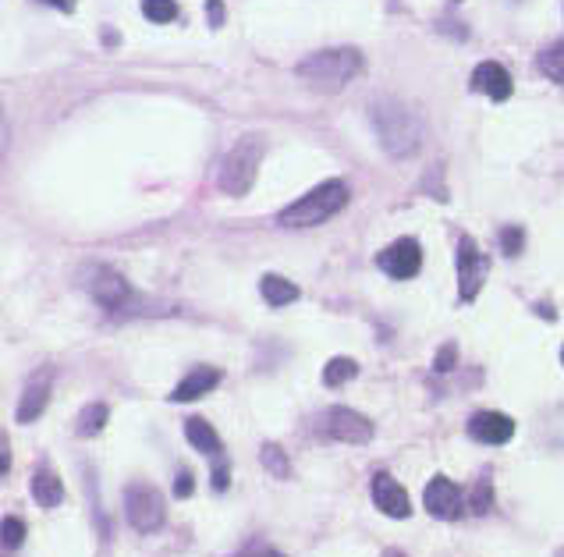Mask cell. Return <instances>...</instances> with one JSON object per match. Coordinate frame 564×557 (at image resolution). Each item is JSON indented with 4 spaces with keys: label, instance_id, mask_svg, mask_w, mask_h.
Listing matches in <instances>:
<instances>
[{
    "label": "cell",
    "instance_id": "6da1fadb",
    "mask_svg": "<svg viewBox=\"0 0 564 557\" xmlns=\"http://www.w3.org/2000/svg\"><path fill=\"white\" fill-rule=\"evenodd\" d=\"M373 125L376 135L384 142V150L391 157H412L423 146V121L398 100H380L373 107Z\"/></svg>",
    "mask_w": 564,
    "mask_h": 557
},
{
    "label": "cell",
    "instance_id": "7a4b0ae2",
    "mask_svg": "<svg viewBox=\"0 0 564 557\" xmlns=\"http://www.w3.org/2000/svg\"><path fill=\"white\" fill-rule=\"evenodd\" d=\"M362 71V54L355 47L320 50V54L306 57L298 64V79H306L320 93H337Z\"/></svg>",
    "mask_w": 564,
    "mask_h": 557
},
{
    "label": "cell",
    "instance_id": "3957f363",
    "mask_svg": "<svg viewBox=\"0 0 564 557\" xmlns=\"http://www.w3.org/2000/svg\"><path fill=\"white\" fill-rule=\"evenodd\" d=\"M345 206H348V185L334 178V181L316 185L313 192H306V196L298 199V203H291L288 210H281L277 224H281V228H316V224L330 220L334 213L345 210Z\"/></svg>",
    "mask_w": 564,
    "mask_h": 557
},
{
    "label": "cell",
    "instance_id": "277c9868",
    "mask_svg": "<svg viewBox=\"0 0 564 557\" xmlns=\"http://www.w3.org/2000/svg\"><path fill=\"white\" fill-rule=\"evenodd\" d=\"M263 150H267V142L259 139V135H245L231 146V153L224 157L217 174V185L228 196H245L252 189V181H256L259 171V160H263Z\"/></svg>",
    "mask_w": 564,
    "mask_h": 557
},
{
    "label": "cell",
    "instance_id": "5b68a950",
    "mask_svg": "<svg viewBox=\"0 0 564 557\" xmlns=\"http://www.w3.org/2000/svg\"><path fill=\"white\" fill-rule=\"evenodd\" d=\"M86 291L93 295V302H100L107 313H132V284L125 281V277L118 274V270L110 267H93L86 274Z\"/></svg>",
    "mask_w": 564,
    "mask_h": 557
},
{
    "label": "cell",
    "instance_id": "8992f818",
    "mask_svg": "<svg viewBox=\"0 0 564 557\" xmlns=\"http://www.w3.org/2000/svg\"><path fill=\"white\" fill-rule=\"evenodd\" d=\"M125 515L139 533H157L164 526V501L153 487L135 483V487L125 490Z\"/></svg>",
    "mask_w": 564,
    "mask_h": 557
},
{
    "label": "cell",
    "instance_id": "52a82bcc",
    "mask_svg": "<svg viewBox=\"0 0 564 557\" xmlns=\"http://www.w3.org/2000/svg\"><path fill=\"white\" fill-rule=\"evenodd\" d=\"M320 433L330 440H345V444H366L373 437V423L352 408H330L320 416Z\"/></svg>",
    "mask_w": 564,
    "mask_h": 557
},
{
    "label": "cell",
    "instance_id": "ba28073f",
    "mask_svg": "<svg viewBox=\"0 0 564 557\" xmlns=\"http://www.w3.org/2000/svg\"><path fill=\"white\" fill-rule=\"evenodd\" d=\"M486 281V256L469 235L458 242V299L472 302Z\"/></svg>",
    "mask_w": 564,
    "mask_h": 557
},
{
    "label": "cell",
    "instance_id": "9c48e42d",
    "mask_svg": "<svg viewBox=\"0 0 564 557\" xmlns=\"http://www.w3.org/2000/svg\"><path fill=\"white\" fill-rule=\"evenodd\" d=\"M380 270L394 277V281H408V277H416L419 267H423V249H419L416 238H398L394 245H387L380 256H376Z\"/></svg>",
    "mask_w": 564,
    "mask_h": 557
},
{
    "label": "cell",
    "instance_id": "30bf717a",
    "mask_svg": "<svg viewBox=\"0 0 564 557\" xmlns=\"http://www.w3.org/2000/svg\"><path fill=\"white\" fill-rule=\"evenodd\" d=\"M423 504H426V511H430L433 518H447V522L465 511L462 490H458V483H451L447 476H433L430 479V487H426V494H423Z\"/></svg>",
    "mask_w": 564,
    "mask_h": 557
},
{
    "label": "cell",
    "instance_id": "8fae6325",
    "mask_svg": "<svg viewBox=\"0 0 564 557\" xmlns=\"http://www.w3.org/2000/svg\"><path fill=\"white\" fill-rule=\"evenodd\" d=\"M373 504L391 518L412 515V501H408L405 487L394 476H387V472H376L373 476Z\"/></svg>",
    "mask_w": 564,
    "mask_h": 557
},
{
    "label": "cell",
    "instance_id": "7c38bea8",
    "mask_svg": "<svg viewBox=\"0 0 564 557\" xmlns=\"http://www.w3.org/2000/svg\"><path fill=\"white\" fill-rule=\"evenodd\" d=\"M469 86L476 89V93H486L494 103H504L511 96V89H515V82H511L508 68L497 61H483L476 71H472Z\"/></svg>",
    "mask_w": 564,
    "mask_h": 557
},
{
    "label": "cell",
    "instance_id": "4fadbf2b",
    "mask_svg": "<svg viewBox=\"0 0 564 557\" xmlns=\"http://www.w3.org/2000/svg\"><path fill=\"white\" fill-rule=\"evenodd\" d=\"M469 433L479 444H508L515 437V419L501 416V412H476L469 419Z\"/></svg>",
    "mask_w": 564,
    "mask_h": 557
},
{
    "label": "cell",
    "instance_id": "5bb4252c",
    "mask_svg": "<svg viewBox=\"0 0 564 557\" xmlns=\"http://www.w3.org/2000/svg\"><path fill=\"white\" fill-rule=\"evenodd\" d=\"M47 401H50V373H43L40 369V373L25 384L22 398H18V408H15L18 423H36V419L43 416Z\"/></svg>",
    "mask_w": 564,
    "mask_h": 557
},
{
    "label": "cell",
    "instance_id": "9a60e30c",
    "mask_svg": "<svg viewBox=\"0 0 564 557\" xmlns=\"http://www.w3.org/2000/svg\"><path fill=\"white\" fill-rule=\"evenodd\" d=\"M217 384H220V369H213V366H196V369H192V373H188V377L181 380V384L171 391V401H196V398H203V394H210Z\"/></svg>",
    "mask_w": 564,
    "mask_h": 557
},
{
    "label": "cell",
    "instance_id": "2e32d148",
    "mask_svg": "<svg viewBox=\"0 0 564 557\" xmlns=\"http://www.w3.org/2000/svg\"><path fill=\"white\" fill-rule=\"evenodd\" d=\"M32 501L40 508H57L64 501V483L54 469H36V476H32Z\"/></svg>",
    "mask_w": 564,
    "mask_h": 557
},
{
    "label": "cell",
    "instance_id": "e0dca14e",
    "mask_svg": "<svg viewBox=\"0 0 564 557\" xmlns=\"http://www.w3.org/2000/svg\"><path fill=\"white\" fill-rule=\"evenodd\" d=\"M185 437H188V444L196 451H203V455H217L220 451V437H217V430H213L206 419H199V416H192L185 423Z\"/></svg>",
    "mask_w": 564,
    "mask_h": 557
},
{
    "label": "cell",
    "instance_id": "ac0fdd59",
    "mask_svg": "<svg viewBox=\"0 0 564 557\" xmlns=\"http://www.w3.org/2000/svg\"><path fill=\"white\" fill-rule=\"evenodd\" d=\"M259 291H263V299L270 302V306H291V302L302 295V291L295 288L291 281H284V277L277 274H267L263 281H259Z\"/></svg>",
    "mask_w": 564,
    "mask_h": 557
},
{
    "label": "cell",
    "instance_id": "d6986e66",
    "mask_svg": "<svg viewBox=\"0 0 564 557\" xmlns=\"http://www.w3.org/2000/svg\"><path fill=\"white\" fill-rule=\"evenodd\" d=\"M107 419H110V408L103 405V401H93V405L82 408L79 419H75V433H79V437H96V433L107 426Z\"/></svg>",
    "mask_w": 564,
    "mask_h": 557
},
{
    "label": "cell",
    "instance_id": "ffe728a7",
    "mask_svg": "<svg viewBox=\"0 0 564 557\" xmlns=\"http://www.w3.org/2000/svg\"><path fill=\"white\" fill-rule=\"evenodd\" d=\"M355 377H359V362L348 359V355H337V359H330L327 366H323V384L327 387H341Z\"/></svg>",
    "mask_w": 564,
    "mask_h": 557
},
{
    "label": "cell",
    "instance_id": "44dd1931",
    "mask_svg": "<svg viewBox=\"0 0 564 557\" xmlns=\"http://www.w3.org/2000/svg\"><path fill=\"white\" fill-rule=\"evenodd\" d=\"M540 71L547 75V79L561 82L564 86V40L561 43H550L547 50L540 54Z\"/></svg>",
    "mask_w": 564,
    "mask_h": 557
},
{
    "label": "cell",
    "instance_id": "7402d4cb",
    "mask_svg": "<svg viewBox=\"0 0 564 557\" xmlns=\"http://www.w3.org/2000/svg\"><path fill=\"white\" fill-rule=\"evenodd\" d=\"M142 15H146L149 22L167 25L178 18V4H174V0H142Z\"/></svg>",
    "mask_w": 564,
    "mask_h": 557
},
{
    "label": "cell",
    "instance_id": "603a6c76",
    "mask_svg": "<svg viewBox=\"0 0 564 557\" xmlns=\"http://www.w3.org/2000/svg\"><path fill=\"white\" fill-rule=\"evenodd\" d=\"M490 508H494V487H490V479L483 476L469 494V511L472 515H486Z\"/></svg>",
    "mask_w": 564,
    "mask_h": 557
},
{
    "label": "cell",
    "instance_id": "cb8c5ba5",
    "mask_svg": "<svg viewBox=\"0 0 564 557\" xmlns=\"http://www.w3.org/2000/svg\"><path fill=\"white\" fill-rule=\"evenodd\" d=\"M259 458H263V469L274 472V476H288V458H284V451L277 448V444H263V451H259Z\"/></svg>",
    "mask_w": 564,
    "mask_h": 557
},
{
    "label": "cell",
    "instance_id": "d4e9b609",
    "mask_svg": "<svg viewBox=\"0 0 564 557\" xmlns=\"http://www.w3.org/2000/svg\"><path fill=\"white\" fill-rule=\"evenodd\" d=\"M25 540V522L18 515L4 518V550H18Z\"/></svg>",
    "mask_w": 564,
    "mask_h": 557
},
{
    "label": "cell",
    "instance_id": "484cf974",
    "mask_svg": "<svg viewBox=\"0 0 564 557\" xmlns=\"http://www.w3.org/2000/svg\"><path fill=\"white\" fill-rule=\"evenodd\" d=\"M522 245H525V231H522V228H504V231H501V249H504V256H518V252H522Z\"/></svg>",
    "mask_w": 564,
    "mask_h": 557
},
{
    "label": "cell",
    "instance_id": "4316f807",
    "mask_svg": "<svg viewBox=\"0 0 564 557\" xmlns=\"http://www.w3.org/2000/svg\"><path fill=\"white\" fill-rule=\"evenodd\" d=\"M455 362H458V348L444 345L437 352V359H433V369H437V373H447V369H455Z\"/></svg>",
    "mask_w": 564,
    "mask_h": 557
},
{
    "label": "cell",
    "instance_id": "83f0119b",
    "mask_svg": "<svg viewBox=\"0 0 564 557\" xmlns=\"http://www.w3.org/2000/svg\"><path fill=\"white\" fill-rule=\"evenodd\" d=\"M192 490H196V476H192L188 469H181L178 479H174V497H188Z\"/></svg>",
    "mask_w": 564,
    "mask_h": 557
},
{
    "label": "cell",
    "instance_id": "f1b7e54d",
    "mask_svg": "<svg viewBox=\"0 0 564 557\" xmlns=\"http://www.w3.org/2000/svg\"><path fill=\"white\" fill-rule=\"evenodd\" d=\"M228 483H231L228 462H220L217 469H213V490H217V494H224V490H228Z\"/></svg>",
    "mask_w": 564,
    "mask_h": 557
},
{
    "label": "cell",
    "instance_id": "f546056e",
    "mask_svg": "<svg viewBox=\"0 0 564 557\" xmlns=\"http://www.w3.org/2000/svg\"><path fill=\"white\" fill-rule=\"evenodd\" d=\"M206 18H210L213 29L224 25V0H206Z\"/></svg>",
    "mask_w": 564,
    "mask_h": 557
},
{
    "label": "cell",
    "instance_id": "4dcf8cb0",
    "mask_svg": "<svg viewBox=\"0 0 564 557\" xmlns=\"http://www.w3.org/2000/svg\"><path fill=\"white\" fill-rule=\"evenodd\" d=\"M242 557H284V554H277L274 547H252V550H245Z\"/></svg>",
    "mask_w": 564,
    "mask_h": 557
},
{
    "label": "cell",
    "instance_id": "1f68e13d",
    "mask_svg": "<svg viewBox=\"0 0 564 557\" xmlns=\"http://www.w3.org/2000/svg\"><path fill=\"white\" fill-rule=\"evenodd\" d=\"M43 4H54L57 11H75V0H43Z\"/></svg>",
    "mask_w": 564,
    "mask_h": 557
},
{
    "label": "cell",
    "instance_id": "d6a6232c",
    "mask_svg": "<svg viewBox=\"0 0 564 557\" xmlns=\"http://www.w3.org/2000/svg\"><path fill=\"white\" fill-rule=\"evenodd\" d=\"M387 557H401V554H398V550H387Z\"/></svg>",
    "mask_w": 564,
    "mask_h": 557
},
{
    "label": "cell",
    "instance_id": "836d02e7",
    "mask_svg": "<svg viewBox=\"0 0 564 557\" xmlns=\"http://www.w3.org/2000/svg\"><path fill=\"white\" fill-rule=\"evenodd\" d=\"M561 362H564V348H561Z\"/></svg>",
    "mask_w": 564,
    "mask_h": 557
}]
</instances>
